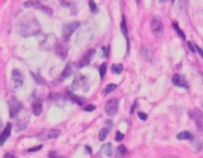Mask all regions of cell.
I'll use <instances>...</instances> for the list:
<instances>
[{
	"instance_id": "1",
	"label": "cell",
	"mask_w": 203,
	"mask_h": 158,
	"mask_svg": "<svg viewBox=\"0 0 203 158\" xmlns=\"http://www.w3.org/2000/svg\"><path fill=\"white\" fill-rule=\"evenodd\" d=\"M40 32H41V25L35 16H32V14L22 16V19L19 22V35L21 36H35V35H40Z\"/></svg>"
},
{
	"instance_id": "2",
	"label": "cell",
	"mask_w": 203,
	"mask_h": 158,
	"mask_svg": "<svg viewBox=\"0 0 203 158\" xmlns=\"http://www.w3.org/2000/svg\"><path fill=\"white\" fill-rule=\"evenodd\" d=\"M56 44H57L56 36H54L52 33H48V35H44L43 40L40 41V49L41 51H51V49L56 48Z\"/></svg>"
},
{
	"instance_id": "3",
	"label": "cell",
	"mask_w": 203,
	"mask_h": 158,
	"mask_svg": "<svg viewBox=\"0 0 203 158\" xmlns=\"http://www.w3.org/2000/svg\"><path fill=\"white\" fill-rule=\"evenodd\" d=\"M70 90H82V92H87L89 86H87V79L82 76V74H76L75 81H73V86L70 87Z\"/></svg>"
},
{
	"instance_id": "4",
	"label": "cell",
	"mask_w": 203,
	"mask_h": 158,
	"mask_svg": "<svg viewBox=\"0 0 203 158\" xmlns=\"http://www.w3.org/2000/svg\"><path fill=\"white\" fill-rule=\"evenodd\" d=\"M189 116H190V119L195 122V125H197V130L200 133H203V112L200 109H190L189 111Z\"/></svg>"
},
{
	"instance_id": "5",
	"label": "cell",
	"mask_w": 203,
	"mask_h": 158,
	"mask_svg": "<svg viewBox=\"0 0 203 158\" xmlns=\"http://www.w3.org/2000/svg\"><path fill=\"white\" fill-rule=\"evenodd\" d=\"M79 27V22L75 21V22H70V24H65L62 27V36H63V40L68 41L70 40V36L76 32V29Z\"/></svg>"
},
{
	"instance_id": "6",
	"label": "cell",
	"mask_w": 203,
	"mask_h": 158,
	"mask_svg": "<svg viewBox=\"0 0 203 158\" xmlns=\"http://www.w3.org/2000/svg\"><path fill=\"white\" fill-rule=\"evenodd\" d=\"M8 105H10V116L14 119V117H17V114L22 111V103L17 98H14V97H11L10 98V101H8Z\"/></svg>"
},
{
	"instance_id": "7",
	"label": "cell",
	"mask_w": 203,
	"mask_h": 158,
	"mask_svg": "<svg viewBox=\"0 0 203 158\" xmlns=\"http://www.w3.org/2000/svg\"><path fill=\"white\" fill-rule=\"evenodd\" d=\"M151 29H152V33L157 36V38H160L162 33H163V24L160 21V17H152V21H151Z\"/></svg>"
},
{
	"instance_id": "8",
	"label": "cell",
	"mask_w": 203,
	"mask_h": 158,
	"mask_svg": "<svg viewBox=\"0 0 203 158\" xmlns=\"http://www.w3.org/2000/svg\"><path fill=\"white\" fill-rule=\"evenodd\" d=\"M11 84L14 89H21L22 84H24V76H22V73L19 70H13L11 73Z\"/></svg>"
},
{
	"instance_id": "9",
	"label": "cell",
	"mask_w": 203,
	"mask_h": 158,
	"mask_svg": "<svg viewBox=\"0 0 203 158\" xmlns=\"http://www.w3.org/2000/svg\"><path fill=\"white\" fill-rule=\"evenodd\" d=\"M117 108H119V100H117V98L108 100V103H106V106H105L106 116H114V114L117 112Z\"/></svg>"
},
{
	"instance_id": "10",
	"label": "cell",
	"mask_w": 203,
	"mask_h": 158,
	"mask_svg": "<svg viewBox=\"0 0 203 158\" xmlns=\"http://www.w3.org/2000/svg\"><path fill=\"white\" fill-rule=\"evenodd\" d=\"M59 134H60L59 130H44V131H41L38 134V138L41 139V141H48V139H56V138H59Z\"/></svg>"
},
{
	"instance_id": "11",
	"label": "cell",
	"mask_w": 203,
	"mask_h": 158,
	"mask_svg": "<svg viewBox=\"0 0 203 158\" xmlns=\"http://www.w3.org/2000/svg\"><path fill=\"white\" fill-rule=\"evenodd\" d=\"M27 123H29V117H27V114H24L21 119L17 117L16 122H14V130L16 131H22V130H25Z\"/></svg>"
},
{
	"instance_id": "12",
	"label": "cell",
	"mask_w": 203,
	"mask_h": 158,
	"mask_svg": "<svg viewBox=\"0 0 203 158\" xmlns=\"http://www.w3.org/2000/svg\"><path fill=\"white\" fill-rule=\"evenodd\" d=\"M54 49H56V54L59 55L60 59H67V55H68V46L67 44H59L57 43Z\"/></svg>"
},
{
	"instance_id": "13",
	"label": "cell",
	"mask_w": 203,
	"mask_h": 158,
	"mask_svg": "<svg viewBox=\"0 0 203 158\" xmlns=\"http://www.w3.org/2000/svg\"><path fill=\"white\" fill-rule=\"evenodd\" d=\"M94 54H95V51L94 49H89L86 54H84V57H82V60H79L78 62V67L79 68H82V67H86V65L92 60V57H94Z\"/></svg>"
},
{
	"instance_id": "14",
	"label": "cell",
	"mask_w": 203,
	"mask_h": 158,
	"mask_svg": "<svg viewBox=\"0 0 203 158\" xmlns=\"http://www.w3.org/2000/svg\"><path fill=\"white\" fill-rule=\"evenodd\" d=\"M171 81H173V84H174V86H178V87H182V89H189V84H187V81L184 79V78L181 76V74H174Z\"/></svg>"
},
{
	"instance_id": "15",
	"label": "cell",
	"mask_w": 203,
	"mask_h": 158,
	"mask_svg": "<svg viewBox=\"0 0 203 158\" xmlns=\"http://www.w3.org/2000/svg\"><path fill=\"white\" fill-rule=\"evenodd\" d=\"M49 100L52 101V103H56L57 106H63V105H65V97H63V95L51 94V95H49Z\"/></svg>"
},
{
	"instance_id": "16",
	"label": "cell",
	"mask_w": 203,
	"mask_h": 158,
	"mask_svg": "<svg viewBox=\"0 0 203 158\" xmlns=\"http://www.w3.org/2000/svg\"><path fill=\"white\" fill-rule=\"evenodd\" d=\"M100 156H113V145L111 144H103L102 145Z\"/></svg>"
},
{
	"instance_id": "17",
	"label": "cell",
	"mask_w": 203,
	"mask_h": 158,
	"mask_svg": "<svg viewBox=\"0 0 203 158\" xmlns=\"http://www.w3.org/2000/svg\"><path fill=\"white\" fill-rule=\"evenodd\" d=\"M111 125H113V122H111V120H106V127H105V128H103V130H102V131L98 133V139H100V141H103V139L108 136V131L111 130Z\"/></svg>"
},
{
	"instance_id": "18",
	"label": "cell",
	"mask_w": 203,
	"mask_h": 158,
	"mask_svg": "<svg viewBox=\"0 0 203 158\" xmlns=\"http://www.w3.org/2000/svg\"><path fill=\"white\" fill-rule=\"evenodd\" d=\"M10 133H11V125L8 123V125L5 127V130L2 131V134H0V145H2V144L6 141L8 138H10Z\"/></svg>"
},
{
	"instance_id": "19",
	"label": "cell",
	"mask_w": 203,
	"mask_h": 158,
	"mask_svg": "<svg viewBox=\"0 0 203 158\" xmlns=\"http://www.w3.org/2000/svg\"><path fill=\"white\" fill-rule=\"evenodd\" d=\"M32 112H33V116H41V112H43V105H41V101H35L33 106H32Z\"/></svg>"
},
{
	"instance_id": "20",
	"label": "cell",
	"mask_w": 203,
	"mask_h": 158,
	"mask_svg": "<svg viewBox=\"0 0 203 158\" xmlns=\"http://www.w3.org/2000/svg\"><path fill=\"white\" fill-rule=\"evenodd\" d=\"M178 139L179 141H193V134L190 131H181L178 134Z\"/></svg>"
},
{
	"instance_id": "21",
	"label": "cell",
	"mask_w": 203,
	"mask_h": 158,
	"mask_svg": "<svg viewBox=\"0 0 203 158\" xmlns=\"http://www.w3.org/2000/svg\"><path fill=\"white\" fill-rule=\"evenodd\" d=\"M189 8V0H178V10L181 13H186Z\"/></svg>"
},
{
	"instance_id": "22",
	"label": "cell",
	"mask_w": 203,
	"mask_h": 158,
	"mask_svg": "<svg viewBox=\"0 0 203 158\" xmlns=\"http://www.w3.org/2000/svg\"><path fill=\"white\" fill-rule=\"evenodd\" d=\"M70 74H71V65H67V67H65V70H63V73L60 74V78H59V81H63V79H65V78H68V76H70Z\"/></svg>"
},
{
	"instance_id": "23",
	"label": "cell",
	"mask_w": 203,
	"mask_h": 158,
	"mask_svg": "<svg viewBox=\"0 0 203 158\" xmlns=\"http://www.w3.org/2000/svg\"><path fill=\"white\" fill-rule=\"evenodd\" d=\"M111 71H113L114 74H121V73L124 71V67H122L121 63H114L113 67H111Z\"/></svg>"
},
{
	"instance_id": "24",
	"label": "cell",
	"mask_w": 203,
	"mask_h": 158,
	"mask_svg": "<svg viewBox=\"0 0 203 158\" xmlns=\"http://www.w3.org/2000/svg\"><path fill=\"white\" fill-rule=\"evenodd\" d=\"M68 98L73 101V103H76V105H84V100L79 98V97H76V95H71L70 92H68Z\"/></svg>"
},
{
	"instance_id": "25",
	"label": "cell",
	"mask_w": 203,
	"mask_h": 158,
	"mask_svg": "<svg viewBox=\"0 0 203 158\" xmlns=\"http://www.w3.org/2000/svg\"><path fill=\"white\" fill-rule=\"evenodd\" d=\"M121 30H122V33H124V36H125V40L128 41V33H127V25H125V19L122 17V22H121Z\"/></svg>"
},
{
	"instance_id": "26",
	"label": "cell",
	"mask_w": 203,
	"mask_h": 158,
	"mask_svg": "<svg viewBox=\"0 0 203 158\" xmlns=\"http://www.w3.org/2000/svg\"><path fill=\"white\" fill-rule=\"evenodd\" d=\"M173 29H174V30H176V33H178V35L181 36V38H182V40H184V38H186V35H184V33H182V30L179 29V25H178L176 22H173Z\"/></svg>"
},
{
	"instance_id": "27",
	"label": "cell",
	"mask_w": 203,
	"mask_h": 158,
	"mask_svg": "<svg viewBox=\"0 0 203 158\" xmlns=\"http://www.w3.org/2000/svg\"><path fill=\"white\" fill-rule=\"evenodd\" d=\"M89 6H90V11L94 13V14H97V13H98V8H97V5H95L94 0H89Z\"/></svg>"
},
{
	"instance_id": "28",
	"label": "cell",
	"mask_w": 203,
	"mask_h": 158,
	"mask_svg": "<svg viewBox=\"0 0 203 158\" xmlns=\"http://www.w3.org/2000/svg\"><path fill=\"white\" fill-rule=\"evenodd\" d=\"M98 73H100V78L103 79L105 73H106V63H102V65H100V68H98Z\"/></svg>"
},
{
	"instance_id": "29",
	"label": "cell",
	"mask_w": 203,
	"mask_h": 158,
	"mask_svg": "<svg viewBox=\"0 0 203 158\" xmlns=\"http://www.w3.org/2000/svg\"><path fill=\"white\" fill-rule=\"evenodd\" d=\"M114 89H116V84H109V86H106V87H105L103 94H105V95H108V94H111V92H113Z\"/></svg>"
},
{
	"instance_id": "30",
	"label": "cell",
	"mask_w": 203,
	"mask_h": 158,
	"mask_svg": "<svg viewBox=\"0 0 203 158\" xmlns=\"http://www.w3.org/2000/svg\"><path fill=\"white\" fill-rule=\"evenodd\" d=\"M141 52L144 54V57H146V60H149V62L152 60V55H151L149 52H147V48H143V49H141Z\"/></svg>"
},
{
	"instance_id": "31",
	"label": "cell",
	"mask_w": 203,
	"mask_h": 158,
	"mask_svg": "<svg viewBox=\"0 0 203 158\" xmlns=\"http://www.w3.org/2000/svg\"><path fill=\"white\" fill-rule=\"evenodd\" d=\"M117 153L121 155V156H124V155L127 153V149H125L124 145H119V147H117Z\"/></svg>"
},
{
	"instance_id": "32",
	"label": "cell",
	"mask_w": 203,
	"mask_h": 158,
	"mask_svg": "<svg viewBox=\"0 0 203 158\" xmlns=\"http://www.w3.org/2000/svg\"><path fill=\"white\" fill-rule=\"evenodd\" d=\"M84 111H86V112H92V111H95V106H94V105H87V106L84 108Z\"/></svg>"
},
{
	"instance_id": "33",
	"label": "cell",
	"mask_w": 203,
	"mask_h": 158,
	"mask_svg": "<svg viewBox=\"0 0 203 158\" xmlns=\"http://www.w3.org/2000/svg\"><path fill=\"white\" fill-rule=\"evenodd\" d=\"M122 139H124V134H122L121 131H117V133H116V141H117V142H121Z\"/></svg>"
},
{
	"instance_id": "34",
	"label": "cell",
	"mask_w": 203,
	"mask_h": 158,
	"mask_svg": "<svg viewBox=\"0 0 203 158\" xmlns=\"http://www.w3.org/2000/svg\"><path fill=\"white\" fill-rule=\"evenodd\" d=\"M41 149V145H35V147H32V149H29L27 152H36V150H40Z\"/></svg>"
},
{
	"instance_id": "35",
	"label": "cell",
	"mask_w": 203,
	"mask_h": 158,
	"mask_svg": "<svg viewBox=\"0 0 203 158\" xmlns=\"http://www.w3.org/2000/svg\"><path fill=\"white\" fill-rule=\"evenodd\" d=\"M138 117H140L141 120H146V119H147V116H146L144 112H138Z\"/></svg>"
},
{
	"instance_id": "36",
	"label": "cell",
	"mask_w": 203,
	"mask_h": 158,
	"mask_svg": "<svg viewBox=\"0 0 203 158\" xmlns=\"http://www.w3.org/2000/svg\"><path fill=\"white\" fill-rule=\"evenodd\" d=\"M187 46H189V49H190V51H195V44H192V43H189Z\"/></svg>"
},
{
	"instance_id": "37",
	"label": "cell",
	"mask_w": 203,
	"mask_h": 158,
	"mask_svg": "<svg viewBox=\"0 0 203 158\" xmlns=\"http://www.w3.org/2000/svg\"><path fill=\"white\" fill-rule=\"evenodd\" d=\"M195 51H197V52L201 55V57H203V49H200V48H195Z\"/></svg>"
},
{
	"instance_id": "38",
	"label": "cell",
	"mask_w": 203,
	"mask_h": 158,
	"mask_svg": "<svg viewBox=\"0 0 203 158\" xmlns=\"http://www.w3.org/2000/svg\"><path fill=\"white\" fill-rule=\"evenodd\" d=\"M86 152H87V153H92V149H90L89 145H86Z\"/></svg>"
}]
</instances>
